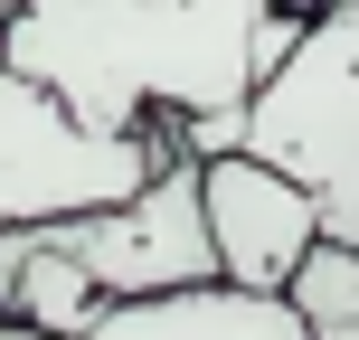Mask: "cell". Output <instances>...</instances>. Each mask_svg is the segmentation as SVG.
<instances>
[{
  "label": "cell",
  "mask_w": 359,
  "mask_h": 340,
  "mask_svg": "<svg viewBox=\"0 0 359 340\" xmlns=\"http://www.w3.org/2000/svg\"><path fill=\"white\" fill-rule=\"evenodd\" d=\"M303 19L265 0H19L0 10V67L76 132L142 142L151 123H227L293 57Z\"/></svg>",
  "instance_id": "6da1fadb"
},
{
  "label": "cell",
  "mask_w": 359,
  "mask_h": 340,
  "mask_svg": "<svg viewBox=\"0 0 359 340\" xmlns=\"http://www.w3.org/2000/svg\"><path fill=\"white\" fill-rule=\"evenodd\" d=\"M236 151L312 198L322 246H359V10L303 19L293 57L236 114Z\"/></svg>",
  "instance_id": "7a4b0ae2"
},
{
  "label": "cell",
  "mask_w": 359,
  "mask_h": 340,
  "mask_svg": "<svg viewBox=\"0 0 359 340\" xmlns=\"http://www.w3.org/2000/svg\"><path fill=\"white\" fill-rule=\"evenodd\" d=\"M161 161H180L170 123H151L142 142H95V132H76L38 86H19V76L0 67V236L123 208Z\"/></svg>",
  "instance_id": "3957f363"
},
{
  "label": "cell",
  "mask_w": 359,
  "mask_h": 340,
  "mask_svg": "<svg viewBox=\"0 0 359 340\" xmlns=\"http://www.w3.org/2000/svg\"><path fill=\"white\" fill-rule=\"evenodd\" d=\"M48 255H67L76 274L95 284V303H170V293H208V227H198V161H161L123 208L95 217H57V227H29Z\"/></svg>",
  "instance_id": "277c9868"
},
{
  "label": "cell",
  "mask_w": 359,
  "mask_h": 340,
  "mask_svg": "<svg viewBox=\"0 0 359 340\" xmlns=\"http://www.w3.org/2000/svg\"><path fill=\"white\" fill-rule=\"evenodd\" d=\"M198 227H208V265L246 303H284V284L303 274V255L322 246V217L293 179L255 170L246 151L198 161Z\"/></svg>",
  "instance_id": "5b68a950"
},
{
  "label": "cell",
  "mask_w": 359,
  "mask_h": 340,
  "mask_svg": "<svg viewBox=\"0 0 359 340\" xmlns=\"http://www.w3.org/2000/svg\"><path fill=\"white\" fill-rule=\"evenodd\" d=\"M86 340H312V331L284 303H246V293L208 284V293H170V303H123Z\"/></svg>",
  "instance_id": "8992f818"
},
{
  "label": "cell",
  "mask_w": 359,
  "mask_h": 340,
  "mask_svg": "<svg viewBox=\"0 0 359 340\" xmlns=\"http://www.w3.org/2000/svg\"><path fill=\"white\" fill-rule=\"evenodd\" d=\"M0 322L29 331V340H86L104 322V303H95V284L67 255H48L38 236H0Z\"/></svg>",
  "instance_id": "52a82bcc"
},
{
  "label": "cell",
  "mask_w": 359,
  "mask_h": 340,
  "mask_svg": "<svg viewBox=\"0 0 359 340\" xmlns=\"http://www.w3.org/2000/svg\"><path fill=\"white\" fill-rule=\"evenodd\" d=\"M284 312H293L312 340L350 331V322H359V246H312L303 274L284 284Z\"/></svg>",
  "instance_id": "ba28073f"
},
{
  "label": "cell",
  "mask_w": 359,
  "mask_h": 340,
  "mask_svg": "<svg viewBox=\"0 0 359 340\" xmlns=\"http://www.w3.org/2000/svg\"><path fill=\"white\" fill-rule=\"evenodd\" d=\"M0 340H29V331H10V322H0Z\"/></svg>",
  "instance_id": "9c48e42d"
},
{
  "label": "cell",
  "mask_w": 359,
  "mask_h": 340,
  "mask_svg": "<svg viewBox=\"0 0 359 340\" xmlns=\"http://www.w3.org/2000/svg\"><path fill=\"white\" fill-rule=\"evenodd\" d=\"M331 340H359V322H350V331H331Z\"/></svg>",
  "instance_id": "30bf717a"
}]
</instances>
